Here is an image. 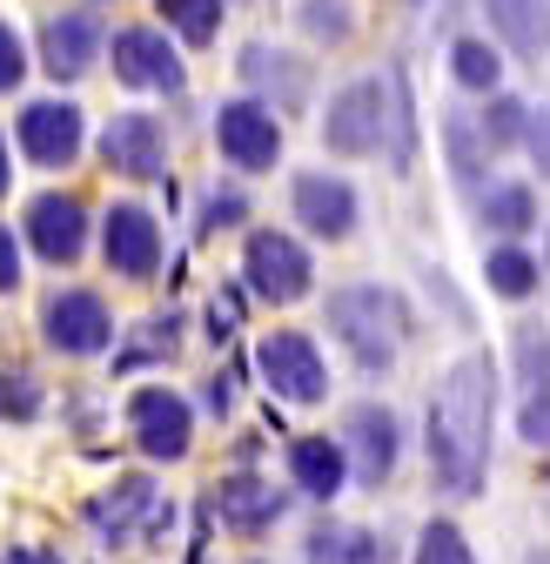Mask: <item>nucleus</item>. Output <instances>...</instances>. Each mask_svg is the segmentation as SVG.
<instances>
[{
  "label": "nucleus",
  "instance_id": "obj_12",
  "mask_svg": "<svg viewBox=\"0 0 550 564\" xmlns=\"http://www.w3.org/2000/svg\"><path fill=\"white\" fill-rule=\"evenodd\" d=\"M216 155L235 169V175H268L283 162V115L255 95H229L216 108Z\"/></svg>",
  "mask_w": 550,
  "mask_h": 564
},
{
  "label": "nucleus",
  "instance_id": "obj_25",
  "mask_svg": "<svg viewBox=\"0 0 550 564\" xmlns=\"http://www.w3.org/2000/svg\"><path fill=\"white\" fill-rule=\"evenodd\" d=\"M476 216H484V229H491L497 242H524V236L543 223L537 182H491L484 195H476Z\"/></svg>",
  "mask_w": 550,
  "mask_h": 564
},
{
  "label": "nucleus",
  "instance_id": "obj_31",
  "mask_svg": "<svg viewBox=\"0 0 550 564\" xmlns=\"http://www.w3.org/2000/svg\"><path fill=\"white\" fill-rule=\"evenodd\" d=\"M296 28L316 47H350L356 41V8L350 0H296Z\"/></svg>",
  "mask_w": 550,
  "mask_h": 564
},
{
  "label": "nucleus",
  "instance_id": "obj_32",
  "mask_svg": "<svg viewBox=\"0 0 550 564\" xmlns=\"http://www.w3.org/2000/svg\"><path fill=\"white\" fill-rule=\"evenodd\" d=\"M409 564H476V551H470V538H463L457 518H430V524L417 531V551H409Z\"/></svg>",
  "mask_w": 550,
  "mask_h": 564
},
{
  "label": "nucleus",
  "instance_id": "obj_1",
  "mask_svg": "<svg viewBox=\"0 0 550 564\" xmlns=\"http://www.w3.org/2000/svg\"><path fill=\"white\" fill-rule=\"evenodd\" d=\"M491 444H497V364H491V349H463V357L437 377L430 410H424L430 484L457 505L484 498Z\"/></svg>",
  "mask_w": 550,
  "mask_h": 564
},
{
  "label": "nucleus",
  "instance_id": "obj_5",
  "mask_svg": "<svg viewBox=\"0 0 550 564\" xmlns=\"http://www.w3.org/2000/svg\"><path fill=\"white\" fill-rule=\"evenodd\" d=\"M242 290L268 310H289L316 290V256L289 229H249L242 242Z\"/></svg>",
  "mask_w": 550,
  "mask_h": 564
},
{
  "label": "nucleus",
  "instance_id": "obj_4",
  "mask_svg": "<svg viewBox=\"0 0 550 564\" xmlns=\"http://www.w3.org/2000/svg\"><path fill=\"white\" fill-rule=\"evenodd\" d=\"M88 531L101 544H114V551H128V544H162L175 531V498L162 490L155 470H121L101 498L88 505Z\"/></svg>",
  "mask_w": 550,
  "mask_h": 564
},
{
  "label": "nucleus",
  "instance_id": "obj_37",
  "mask_svg": "<svg viewBox=\"0 0 550 564\" xmlns=\"http://www.w3.org/2000/svg\"><path fill=\"white\" fill-rule=\"evenodd\" d=\"M517 437L530 451H550V397H524L517 403Z\"/></svg>",
  "mask_w": 550,
  "mask_h": 564
},
{
  "label": "nucleus",
  "instance_id": "obj_30",
  "mask_svg": "<svg viewBox=\"0 0 550 564\" xmlns=\"http://www.w3.org/2000/svg\"><path fill=\"white\" fill-rule=\"evenodd\" d=\"M510 370H517V390L524 397H550V323L524 316L510 329Z\"/></svg>",
  "mask_w": 550,
  "mask_h": 564
},
{
  "label": "nucleus",
  "instance_id": "obj_28",
  "mask_svg": "<svg viewBox=\"0 0 550 564\" xmlns=\"http://www.w3.org/2000/svg\"><path fill=\"white\" fill-rule=\"evenodd\" d=\"M524 128H530V101L497 88L484 108H476V134H484L491 155H524Z\"/></svg>",
  "mask_w": 550,
  "mask_h": 564
},
{
  "label": "nucleus",
  "instance_id": "obj_8",
  "mask_svg": "<svg viewBox=\"0 0 550 564\" xmlns=\"http://www.w3.org/2000/svg\"><path fill=\"white\" fill-rule=\"evenodd\" d=\"M195 423H201L195 397H182L168 383H142L128 397V437L148 464H182L195 451Z\"/></svg>",
  "mask_w": 550,
  "mask_h": 564
},
{
  "label": "nucleus",
  "instance_id": "obj_15",
  "mask_svg": "<svg viewBox=\"0 0 550 564\" xmlns=\"http://www.w3.org/2000/svg\"><path fill=\"white\" fill-rule=\"evenodd\" d=\"M21 242L47 262V269H75L95 242V216H88V202L81 195H67V188H47L28 202V223H21Z\"/></svg>",
  "mask_w": 550,
  "mask_h": 564
},
{
  "label": "nucleus",
  "instance_id": "obj_9",
  "mask_svg": "<svg viewBox=\"0 0 550 564\" xmlns=\"http://www.w3.org/2000/svg\"><path fill=\"white\" fill-rule=\"evenodd\" d=\"M108 67L134 95H188V61L168 41V28H114L108 34Z\"/></svg>",
  "mask_w": 550,
  "mask_h": 564
},
{
  "label": "nucleus",
  "instance_id": "obj_2",
  "mask_svg": "<svg viewBox=\"0 0 550 564\" xmlns=\"http://www.w3.org/2000/svg\"><path fill=\"white\" fill-rule=\"evenodd\" d=\"M322 149L336 162H370V155H389L396 175L417 169V101H409V82L403 67L389 75H356L342 82L322 108Z\"/></svg>",
  "mask_w": 550,
  "mask_h": 564
},
{
  "label": "nucleus",
  "instance_id": "obj_18",
  "mask_svg": "<svg viewBox=\"0 0 550 564\" xmlns=\"http://www.w3.org/2000/svg\"><path fill=\"white\" fill-rule=\"evenodd\" d=\"M289 505H296V490H283V484L262 477V470H229V477L209 490V518H216L222 531H235V538L275 531V524L289 518Z\"/></svg>",
  "mask_w": 550,
  "mask_h": 564
},
{
  "label": "nucleus",
  "instance_id": "obj_36",
  "mask_svg": "<svg viewBox=\"0 0 550 564\" xmlns=\"http://www.w3.org/2000/svg\"><path fill=\"white\" fill-rule=\"evenodd\" d=\"M524 155H530L537 182H550V101H530V128H524Z\"/></svg>",
  "mask_w": 550,
  "mask_h": 564
},
{
  "label": "nucleus",
  "instance_id": "obj_16",
  "mask_svg": "<svg viewBox=\"0 0 550 564\" xmlns=\"http://www.w3.org/2000/svg\"><path fill=\"white\" fill-rule=\"evenodd\" d=\"M95 236H101V262H108L121 282H155L162 249H168L155 208H142V202H108V216L95 223Z\"/></svg>",
  "mask_w": 550,
  "mask_h": 564
},
{
  "label": "nucleus",
  "instance_id": "obj_14",
  "mask_svg": "<svg viewBox=\"0 0 550 564\" xmlns=\"http://www.w3.org/2000/svg\"><path fill=\"white\" fill-rule=\"evenodd\" d=\"M289 216L316 242H350L363 229V195H356L350 175H336V169H302L289 182Z\"/></svg>",
  "mask_w": 550,
  "mask_h": 564
},
{
  "label": "nucleus",
  "instance_id": "obj_29",
  "mask_svg": "<svg viewBox=\"0 0 550 564\" xmlns=\"http://www.w3.org/2000/svg\"><path fill=\"white\" fill-rule=\"evenodd\" d=\"M155 14L182 47H216V34L229 21V0H155Z\"/></svg>",
  "mask_w": 550,
  "mask_h": 564
},
{
  "label": "nucleus",
  "instance_id": "obj_7",
  "mask_svg": "<svg viewBox=\"0 0 550 564\" xmlns=\"http://www.w3.org/2000/svg\"><path fill=\"white\" fill-rule=\"evenodd\" d=\"M342 457H350V484L356 490H383L396 470H403V416L376 397L342 410V431H336Z\"/></svg>",
  "mask_w": 550,
  "mask_h": 564
},
{
  "label": "nucleus",
  "instance_id": "obj_22",
  "mask_svg": "<svg viewBox=\"0 0 550 564\" xmlns=\"http://www.w3.org/2000/svg\"><path fill=\"white\" fill-rule=\"evenodd\" d=\"M476 8H484V28L510 61L537 67L550 54V0H476Z\"/></svg>",
  "mask_w": 550,
  "mask_h": 564
},
{
  "label": "nucleus",
  "instance_id": "obj_11",
  "mask_svg": "<svg viewBox=\"0 0 550 564\" xmlns=\"http://www.w3.org/2000/svg\"><path fill=\"white\" fill-rule=\"evenodd\" d=\"M41 343L54 349V357H108V349L121 343L108 296L101 290H54L41 303Z\"/></svg>",
  "mask_w": 550,
  "mask_h": 564
},
{
  "label": "nucleus",
  "instance_id": "obj_46",
  "mask_svg": "<svg viewBox=\"0 0 550 564\" xmlns=\"http://www.w3.org/2000/svg\"><path fill=\"white\" fill-rule=\"evenodd\" d=\"M229 8H235V0H229Z\"/></svg>",
  "mask_w": 550,
  "mask_h": 564
},
{
  "label": "nucleus",
  "instance_id": "obj_39",
  "mask_svg": "<svg viewBox=\"0 0 550 564\" xmlns=\"http://www.w3.org/2000/svg\"><path fill=\"white\" fill-rule=\"evenodd\" d=\"M235 323H242V290H216V303H209V336L229 343Z\"/></svg>",
  "mask_w": 550,
  "mask_h": 564
},
{
  "label": "nucleus",
  "instance_id": "obj_20",
  "mask_svg": "<svg viewBox=\"0 0 550 564\" xmlns=\"http://www.w3.org/2000/svg\"><path fill=\"white\" fill-rule=\"evenodd\" d=\"M283 470H289V490L309 505H336L350 490V457L329 431H296L289 451H283Z\"/></svg>",
  "mask_w": 550,
  "mask_h": 564
},
{
  "label": "nucleus",
  "instance_id": "obj_27",
  "mask_svg": "<svg viewBox=\"0 0 550 564\" xmlns=\"http://www.w3.org/2000/svg\"><path fill=\"white\" fill-rule=\"evenodd\" d=\"M504 47L491 41V34H450V82L463 88V95H497L504 88Z\"/></svg>",
  "mask_w": 550,
  "mask_h": 564
},
{
  "label": "nucleus",
  "instance_id": "obj_40",
  "mask_svg": "<svg viewBox=\"0 0 550 564\" xmlns=\"http://www.w3.org/2000/svg\"><path fill=\"white\" fill-rule=\"evenodd\" d=\"M201 410H209L216 423H222V416H235V370H216L209 383H201Z\"/></svg>",
  "mask_w": 550,
  "mask_h": 564
},
{
  "label": "nucleus",
  "instance_id": "obj_3",
  "mask_svg": "<svg viewBox=\"0 0 550 564\" xmlns=\"http://www.w3.org/2000/svg\"><path fill=\"white\" fill-rule=\"evenodd\" d=\"M322 323L336 336V349L350 357L363 377H389L403 364L409 336H417V316H409V296L389 290V282H342V290L322 296Z\"/></svg>",
  "mask_w": 550,
  "mask_h": 564
},
{
  "label": "nucleus",
  "instance_id": "obj_34",
  "mask_svg": "<svg viewBox=\"0 0 550 564\" xmlns=\"http://www.w3.org/2000/svg\"><path fill=\"white\" fill-rule=\"evenodd\" d=\"M242 223H249V188L229 182V188H209V202H201V223H195V229H201V236H229V229H242Z\"/></svg>",
  "mask_w": 550,
  "mask_h": 564
},
{
  "label": "nucleus",
  "instance_id": "obj_38",
  "mask_svg": "<svg viewBox=\"0 0 550 564\" xmlns=\"http://www.w3.org/2000/svg\"><path fill=\"white\" fill-rule=\"evenodd\" d=\"M21 275H28V242H21L8 223H0V296H14Z\"/></svg>",
  "mask_w": 550,
  "mask_h": 564
},
{
  "label": "nucleus",
  "instance_id": "obj_26",
  "mask_svg": "<svg viewBox=\"0 0 550 564\" xmlns=\"http://www.w3.org/2000/svg\"><path fill=\"white\" fill-rule=\"evenodd\" d=\"M484 282H491V296H504V303H530L543 290V256L530 242H491L484 249Z\"/></svg>",
  "mask_w": 550,
  "mask_h": 564
},
{
  "label": "nucleus",
  "instance_id": "obj_41",
  "mask_svg": "<svg viewBox=\"0 0 550 564\" xmlns=\"http://www.w3.org/2000/svg\"><path fill=\"white\" fill-rule=\"evenodd\" d=\"M0 564H61V557L41 551V544H8V551H0Z\"/></svg>",
  "mask_w": 550,
  "mask_h": 564
},
{
  "label": "nucleus",
  "instance_id": "obj_24",
  "mask_svg": "<svg viewBox=\"0 0 550 564\" xmlns=\"http://www.w3.org/2000/svg\"><path fill=\"white\" fill-rule=\"evenodd\" d=\"M443 162H450V182L463 188V195H484L491 188V149H484V134H476V115H463V108H450L443 115Z\"/></svg>",
  "mask_w": 550,
  "mask_h": 564
},
{
  "label": "nucleus",
  "instance_id": "obj_6",
  "mask_svg": "<svg viewBox=\"0 0 550 564\" xmlns=\"http://www.w3.org/2000/svg\"><path fill=\"white\" fill-rule=\"evenodd\" d=\"M255 377L275 403H302L316 410L329 397V357H322V343L309 329H268L255 343Z\"/></svg>",
  "mask_w": 550,
  "mask_h": 564
},
{
  "label": "nucleus",
  "instance_id": "obj_23",
  "mask_svg": "<svg viewBox=\"0 0 550 564\" xmlns=\"http://www.w3.org/2000/svg\"><path fill=\"white\" fill-rule=\"evenodd\" d=\"M175 349H182V310H155V316H142V323H134V329L114 343V377L175 364Z\"/></svg>",
  "mask_w": 550,
  "mask_h": 564
},
{
  "label": "nucleus",
  "instance_id": "obj_17",
  "mask_svg": "<svg viewBox=\"0 0 550 564\" xmlns=\"http://www.w3.org/2000/svg\"><path fill=\"white\" fill-rule=\"evenodd\" d=\"M235 75H242V95L268 101L275 115H296V108H309V95H316V67H309L296 47H275V41H249V47L235 54Z\"/></svg>",
  "mask_w": 550,
  "mask_h": 564
},
{
  "label": "nucleus",
  "instance_id": "obj_33",
  "mask_svg": "<svg viewBox=\"0 0 550 564\" xmlns=\"http://www.w3.org/2000/svg\"><path fill=\"white\" fill-rule=\"evenodd\" d=\"M47 410V383L34 370H0V423H34Z\"/></svg>",
  "mask_w": 550,
  "mask_h": 564
},
{
  "label": "nucleus",
  "instance_id": "obj_10",
  "mask_svg": "<svg viewBox=\"0 0 550 564\" xmlns=\"http://www.w3.org/2000/svg\"><path fill=\"white\" fill-rule=\"evenodd\" d=\"M34 61H41V75H47L54 88H75L81 75H95V67L108 61V28H101V14H95V8H61V14H47L41 34H34Z\"/></svg>",
  "mask_w": 550,
  "mask_h": 564
},
{
  "label": "nucleus",
  "instance_id": "obj_44",
  "mask_svg": "<svg viewBox=\"0 0 550 564\" xmlns=\"http://www.w3.org/2000/svg\"><path fill=\"white\" fill-rule=\"evenodd\" d=\"M543 269H550V236H543Z\"/></svg>",
  "mask_w": 550,
  "mask_h": 564
},
{
  "label": "nucleus",
  "instance_id": "obj_13",
  "mask_svg": "<svg viewBox=\"0 0 550 564\" xmlns=\"http://www.w3.org/2000/svg\"><path fill=\"white\" fill-rule=\"evenodd\" d=\"M14 149L34 162V169H75L88 155V115L81 101L67 95H41L14 115Z\"/></svg>",
  "mask_w": 550,
  "mask_h": 564
},
{
  "label": "nucleus",
  "instance_id": "obj_35",
  "mask_svg": "<svg viewBox=\"0 0 550 564\" xmlns=\"http://www.w3.org/2000/svg\"><path fill=\"white\" fill-rule=\"evenodd\" d=\"M28 67H34V54H28L21 28H14V21H0V95H21Z\"/></svg>",
  "mask_w": 550,
  "mask_h": 564
},
{
  "label": "nucleus",
  "instance_id": "obj_19",
  "mask_svg": "<svg viewBox=\"0 0 550 564\" xmlns=\"http://www.w3.org/2000/svg\"><path fill=\"white\" fill-rule=\"evenodd\" d=\"M101 169L121 175V182H162L168 175V128H162V115H142V108L108 115V128H101Z\"/></svg>",
  "mask_w": 550,
  "mask_h": 564
},
{
  "label": "nucleus",
  "instance_id": "obj_45",
  "mask_svg": "<svg viewBox=\"0 0 550 564\" xmlns=\"http://www.w3.org/2000/svg\"><path fill=\"white\" fill-rule=\"evenodd\" d=\"M409 8H417V0H409Z\"/></svg>",
  "mask_w": 550,
  "mask_h": 564
},
{
  "label": "nucleus",
  "instance_id": "obj_42",
  "mask_svg": "<svg viewBox=\"0 0 550 564\" xmlns=\"http://www.w3.org/2000/svg\"><path fill=\"white\" fill-rule=\"evenodd\" d=\"M8 188H14V149H8V134H0V202H8Z\"/></svg>",
  "mask_w": 550,
  "mask_h": 564
},
{
  "label": "nucleus",
  "instance_id": "obj_43",
  "mask_svg": "<svg viewBox=\"0 0 550 564\" xmlns=\"http://www.w3.org/2000/svg\"><path fill=\"white\" fill-rule=\"evenodd\" d=\"M524 564H550V544H530V551H524Z\"/></svg>",
  "mask_w": 550,
  "mask_h": 564
},
{
  "label": "nucleus",
  "instance_id": "obj_21",
  "mask_svg": "<svg viewBox=\"0 0 550 564\" xmlns=\"http://www.w3.org/2000/svg\"><path fill=\"white\" fill-rule=\"evenodd\" d=\"M302 557H309V564H396V544H389V531H376V524L322 518V524H309Z\"/></svg>",
  "mask_w": 550,
  "mask_h": 564
}]
</instances>
